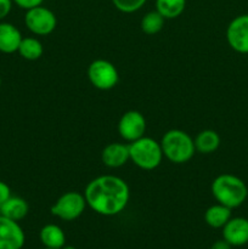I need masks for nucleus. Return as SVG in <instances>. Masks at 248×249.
<instances>
[{
    "label": "nucleus",
    "mask_w": 248,
    "mask_h": 249,
    "mask_svg": "<svg viewBox=\"0 0 248 249\" xmlns=\"http://www.w3.org/2000/svg\"><path fill=\"white\" fill-rule=\"evenodd\" d=\"M44 249H53V248H44Z\"/></svg>",
    "instance_id": "obj_28"
},
{
    "label": "nucleus",
    "mask_w": 248,
    "mask_h": 249,
    "mask_svg": "<svg viewBox=\"0 0 248 249\" xmlns=\"http://www.w3.org/2000/svg\"><path fill=\"white\" fill-rule=\"evenodd\" d=\"M163 157L174 164L187 163L195 156V141L186 131L170 129L160 139Z\"/></svg>",
    "instance_id": "obj_3"
},
{
    "label": "nucleus",
    "mask_w": 248,
    "mask_h": 249,
    "mask_svg": "<svg viewBox=\"0 0 248 249\" xmlns=\"http://www.w3.org/2000/svg\"><path fill=\"white\" fill-rule=\"evenodd\" d=\"M147 0H112V4L118 11L123 14H133L139 11Z\"/></svg>",
    "instance_id": "obj_21"
},
{
    "label": "nucleus",
    "mask_w": 248,
    "mask_h": 249,
    "mask_svg": "<svg viewBox=\"0 0 248 249\" xmlns=\"http://www.w3.org/2000/svg\"><path fill=\"white\" fill-rule=\"evenodd\" d=\"M14 1L12 0H0V21L6 18L12 10Z\"/></svg>",
    "instance_id": "obj_23"
},
{
    "label": "nucleus",
    "mask_w": 248,
    "mask_h": 249,
    "mask_svg": "<svg viewBox=\"0 0 248 249\" xmlns=\"http://www.w3.org/2000/svg\"><path fill=\"white\" fill-rule=\"evenodd\" d=\"M88 78L95 89L107 91L118 84L119 73L113 63L104 58H97L88 67Z\"/></svg>",
    "instance_id": "obj_6"
},
{
    "label": "nucleus",
    "mask_w": 248,
    "mask_h": 249,
    "mask_svg": "<svg viewBox=\"0 0 248 249\" xmlns=\"http://www.w3.org/2000/svg\"><path fill=\"white\" fill-rule=\"evenodd\" d=\"M165 18L157 11H150L142 17L140 22L141 31L147 36H155V34L159 33L164 26Z\"/></svg>",
    "instance_id": "obj_20"
},
{
    "label": "nucleus",
    "mask_w": 248,
    "mask_h": 249,
    "mask_svg": "<svg viewBox=\"0 0 248 249\" xmlns=\"http://www.w3.org/2000/svg\"><path fill=\"white\" fill-rule=\"evenodd\" d=\"M61 249H77V248H75V247H73V246H68V245H65V246H63V247L61 248Z\"/></svg>",
    "instance_id": "obj_26"
},
{
    "label": "nucleus",
    "mask_w": 248,
    "mask_h": 249,
    "mask_svg": "<svg viewBox=\"0 0 248 249\" xmlns=\"http://www.w3.org/2000/svg\"><path fill=\"white\" fill-rule=\"evenodd\" d=\"M22 34L15 24L9 22H0V53H17L22 40Z\"/></svg>",
    "instance_id": "obj_13"
},
{
    "label": "nucleus",
    "mask_w": 248,
    "mask_h": 249,
    "mask_svg": "<svg viewBox=\"0 0 248 249\" xmlns=\"http://www.w3.org/2000/svg\"><path fill=\"white\" fill-rule=\"evenodd\" d=\"M186 7V0H156V10L165 19L179 17Z\"/></svg>",
    "instance_id": "obj_19"
},
{
    "label": "nucleus",
    "mask_w": 248,
    "mask_h": 249,
    "mask_svg": "<svg viewBox=\"0 0 248 249\" xmlns=\"http://www.w3.org/2000/svg\"><path fill=\"white\" fill-rule=\"evenodd\" d=\"M129 153L131 162L142 170L156 169L163 160L160 142L148 136H142L129 143Z\"/></svg>",
    "instance_id": "obj_4"
},
{
    "label": "nucleus",
    "mask_w": 248,
    "mask_h": 249,
    "mask_svg": "<svg viewBox=\"0 0 248 249\" xmlns=\"http://www.w3.org/2000/svg\"><path fill=\"white\" fill-rule=\"evenodd\" d=\"M24 24L34 36H45L55 31L57 26V18L50 9L40 5L27 10L24 15Z\"/></svg>",
    "instance_id": "obj_7"
},
{
    "label": "nucleus",
    "mask_w": 248,
    "mask_h": 249,
    "mask_svg": "<svg viewBox=\"0 0 248 249\" xmlns=\"http://www.w3.org/2000/svg\"><path fill=\"white\" fill-rule=\"evenodd\" d=\"M146 119L141 112L131 109L122 114L118 122V134L126 142H133L145 136Z\"/></svg>",
    "instance_id": "obj_8"
},
{
    "label": "nucleus",
    "mask_w": 248,
    "mask_h": 249,
    "mask_svg": "<svg viewBox=\"0 0 248 249\" xmlns=\"http://www.w3.org/2000/svg\"><path fill=\"white\" fill-rule=\"evenodd\" d=\"M24 242L26 236L18 221L0 215V249H22Z\"/></svg>",
    "instance_id": "obj_10"
},
{
    "label": "nucleus",
    "mask_w": 248,
    "mask_h": 249,
    "mask_svg": "<svg viewBox=\"0 0 248 249\" xmlns=\"http://www.w3.org/2000/svg\"><path fill=\"white\" fill-rule=\"evenodd\" d=\"M101 160L106 167L117 169L128 163L130 160L129 153V145L122 142H111L101 152Z\"/></svg>",
    "instance_id": "obj_12"
},
{
    "label": "nucleus",
    "mask_w": 248,
    "mask_h": 249,
    "mask_svg": "<svg viewBox=\"0 0 248 249\" xmlns=\"http://www.w3.org/2000/svg\"><path fill=\"white\" fill-rule=\"evenodd\" d=\"M12 1H14V4H16L18 7H21V9L27 11V10H31L33 9V7L43 5L44 0H12Z\"/></svg>",
    "instance_id": "obj_22"
},
{
    "label": "nucleus",
    "mask_w": 248,
    "mask_h": 249,
    "mask_svg": "<svg viewBox=\"0 0 248 249\" xmlns=\"http://www.w3.org/2000/svg\"><path fill=\"white\" fill-rule=\"evenodd\" d=\"M223 238L232 247H242L248 243V219L231 218L223 228Z\"/></svg>",
    "instance_id": "obj_11"
},
{
    "label": "nucleus",
    "mask_w": 248,
    "mask_h": 249,
    "mask_svg": "<svg viewBox=\"0 0 248 249\" xmlns=\"http://www.w3.org/2000/svg\"><path fill=\"white\" fill-rule=\"evenodd\" d=\"M41 243L45 248L61 249L66 245V235L62 229L56 224H48L43 226L39 233Z\"/></svg>",
    "instance_id": "obj_16"
},
{
    "label": "nucleus",
    "mask_w": 248,
    "mask_h": 249,
    "mask_svg": "<svg viewBox=\"0 0 248 249\" xmlns=\"http://www.w3.org/2000/svg\"><path fill=\"white\" fill-rule=\"evenodd\" d=\"M231 248H232V246H231L229 242H226L224 238L223 240L215 241L211 247V249H231Z\"/></svg>",
    "instance_id": "obj_25"
},
{
    "label": "nucleus",
    "mask_w": 248,
    "mask_h": 249,
    "mask_svg": "<svg viewBox=\"0 0 248 249\" xmlns=\"http://www.w3.org/2000/svg\"><path fill=\"white\" fill-rule=\"evenodd\" d=\"M88 207L84 194L68 191L61 195L53 204L50 212L53 216L63 221H73L82 216Z\"/></svg>",
    "instance_id": "obj_5"
},
{
    "label": "nucleus",
    "mask_w": 248,
    "mask_h": 249,
    "mask_svg": "<svg viewBox=\"0 0 248 249\" xmlns=\"http://www.w3.org/2000/svg\"><path fill=\"white\" fill-rule=\"evenodd\" d=\"M0 88H1V78H0Z\"/></svg>",
    "instance_id": "obj_27"
},
{
    "label": "nucleus",
    "mask_w": 248,
    "mask_h": 249,
    "mask_svg": "<svg viewBox=\"0 0 248 249\" xmlns=\"http://www.w3.org/2000/svg\"><path fill=\"white\" fill-rule=\"evenodd\" d=\"M17 53L21 55L22 58H24L27 61L39 60L44 53L43 44H41V41L39 39L34 38V36L22 38Z\"/></svg>",
    "instance_id": "obj_18"
},
{
    "label": "nucleus",
    "mask_w": 248,
    "mask_h": 249,
    "mask_svg": "<svg viewBox=\"0 0 248 249\" xmlns=\"http://www.w3.org/2000/svg\"><path fill=\"white\" fill-rule=\"evenodd\" d=\"M231 211L232 209L228 208L220 203L213 204L204 213V221H206L207 225L213 229H223L225 224L232 218Z\"/></svg>",
    "instance_id": "obj_17"
},
{
    "label": "nucleus",
    "mask_w": 248,
    "mask_h": 249,
    "mask_svg": "<svg viewBox=\"0 0 248 249\" xmlns=\"http://www.w3.org/2000/svg\"><path fill=\"white\" fill-rule=\"evenodd\" d=\"M194 141L196 151L202 153V155H209V153L215 152L221 142L219 134L215 130H212V129L202 130L201 133L197 134Z\"/></svg>",
    "instance_id": "obj_15"
},
{
    "label": "nucleus",
    "mask_w": 248,
    "mask_h": 249,
    "mask_svg": "<svg viewBox=\"0 0 248 249\" xmlns=\"http://www.w3.org/2000/svg\"><path fill=\"white\" fill-rule=\"evenodd\" d=\"M11 197V189L6 182L0 180V206Z\"/></svg>",
    "instance_id": "obj_24"
},
{
    "label": "nucleus",
    "mask_w": 248,
    "mask_h": 249,
    "mask_svg": "<svg viewBox=\"0 0 248 249\" xmlns=\"http://www.w3.org/2000/svg\"><path fill=\"white\" fill-rule=\"evenodd\" d=\"M226 41L233 51L242 55L248 53V14L231 19L226 28Z\"/></svg>",
    "instance_id": "obj_9"
},
{
    "label": "nucleus",
    "mask_w": 248,
    "mask_h": 249,
    "mask_svg": "<svg viewBox=\"0 0 248 249\" xmlns=\"http://www.w3.org/2000/svg\"><path fill=\"white\" fill-rule=\"evenodd\" d=\"M84 197L92 212L104 216H113L126 208L130 199V189L122 178L100 175L88 182Z\"/></svg>",
    "instance_id": "obj_1"
},
{
    "label": "nucleus",
    "mask_w": 248,
    "mask_h": 249,
    "mask_svg": "<svg viewBox=\"0 0 248 249\" xmlns=\"http://www.w3.org/2000/svg\"><path fill=\"white\" fill-rule=\"evenodd\" d=\"M211 190L214 199L230 209L242 206L248 197L246 182L232 174L218 175L212 182Z\"/></svg>",
    "instance_id": "obj_2"
},
{
    "label": "nucleus",
    "mask_w": 248,
    "mask_h": 249,
    "mask_svg": "<svg viewBox=\"0 0 248 249\" xmlns=\"http://www.w3.org/2000/svg\"><path fill=\"white\" fill-rule=\"evenodd\" d=\"M28 212L29 206L27 201L18 196H11L0 206V215L15 221H19L26 218Z\"/></svg>",
    "instance_id": "obj_14"
}]
</instances>
